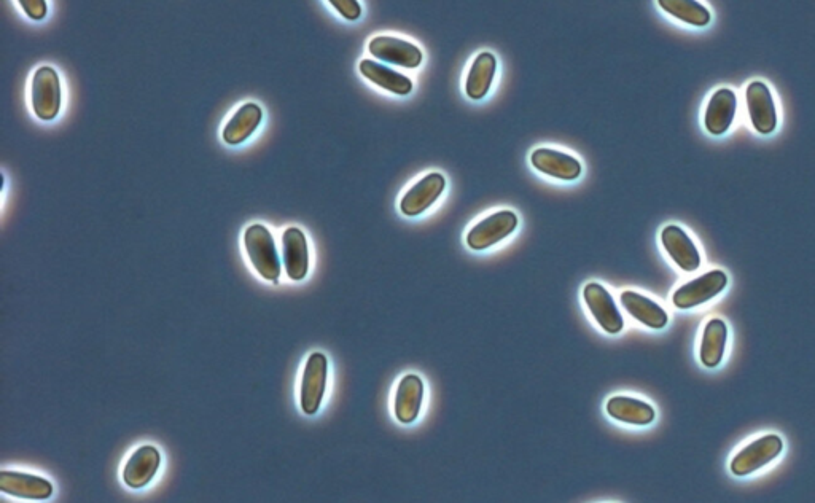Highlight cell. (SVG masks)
I'll return each instance as SVG.
<instances>
[{
    "instance_id": "cell-12",
    "label": "cell",
    "mask_w": 815,
    "mask_h": 503,
    "mask_svg": "<svg viewBox=\"0 0 815 503\" xmlns=\"http://www.w3.org/2000/svg\"><path fill=\"white\" fill-rule=\"evenodd\" d=\"M661 244L672 262L685 273H693L701 266V254L695 241L679 225H667L663 228Z\"/></svg>"
},
{
    "instance_id": "cell-17",
    "label": "cell",
    "mask_w": 815,
    "mask_h": 503,
    "mask_svg": "<svg viewBox=\"0 0 815 503\" xmlns=\"http://www.w3.org/2000/svg\"><path fill=\"white\" fill-rule=\"evenodd\" d=\"M738 109V98L730 88H720L710 96L709 104L704 114V126L707 133L714 136H723L733 125Z\"/></svg>"
},
{
    "instance_id": "cell-6",
    "label": "cell",
    "mask_w": 815,
    "mask_h": 503,
    "mask_svg": "<svg viewBox=\"0 0 815 503\" xmlns=\"http://www.w3.org/2000/svg\"><path fill=\"white\" fill-rule=\"evenodd\" d=\"M728 285V276L725 271L712 270L696 277L693 281L683 284L672 295L675 308L693 309L704 305L707 301L718 297Z\"/></svg>"
},
{
    "instance_id": "cell-16",
    "label": "cell",
    "mask_w": 815,
    "mask_h": 503,
    "mask_svg": "<svg viewBox=\"0 0 815 503\" xmlns=\"http://www.w3.org/2000/svg\"><path fill=\"white\" fill-rule=\"evenodd\" d=\"M282 262L289 279H305L309 271V247L300 228H287L282 234Z\"/></svg>"
},
{
    "instance_id": "cell-22",
    "label": "cell",
    "mask_w": 815,
    "mask_h": 503,
    "mask_svg": "<svg viewBox=\"0 0 815 503\" xmlns=\"http://www.w3.org/2000/svg\"><path fill=\"white\" fill-rule=\"evenodd\" d=\"M360 74L375 83L379 88L397 94V96H408L413 91V80L400 72L392 71L384 64L376 63L373 59H363L359 66Z\"/></svg>"
},
{
    "instance_id": "cell-25",
    "label": "cell",
    "mask_w": 815,
    "mask_h": 503,
    "mask_svg": "<svg viewBox=\"0 0 815 503\" xmlns=\"http://www.w3.org/2000/svg\"><path fill=\"white\" fill-rule=\"evenodd\" d=\"M328 4L332 5L344 20L357 21L362 15V7L357 0H330Z\"/></svg>"
},
{
    "instance_id": "cell-1",
    "label": "cell",
    "mask_w": 815,
    "mask_h": 503,
    "mask_svg": "<svg viewBox=\"0 0 815 503\" xmlns=\"http://www.w3.org/2000/svg\"><path fill=\"white\" fill-rule=\"evenodd\" d=\"M244 247L257 273L265 281L277 284V279L281 276V260L271 231L260 223L250 225L244 233Z\"/></svg>"
},
{
    "instance_id": "cell-4",
    "label": "cell",
    "mask_w": 815,
    "mask_h": 503,
    "mask_svg": "<svg viewBox=\"0 0 815 503\" xmlns=\"http://www.w3.org/2000/svg\"><path fill=\"white\" fill-rule=\"evenodd\" d=\"M328 359L322 352H312L306 362L300 386V406L303 413L314 416L324 402L327 389Z\"/></svg>"
},
{
    "instance_id": "cell-3",
    "label": "cell",
    "mask_w": 815,
    "mask_h": 503,
    "mask_svg": "<svg viewBox=\"0 0 815 503\" xmlns=\"http://www.w3.org/2000/svg\"><path fill=\"white\" fill-rule=\"evenodd\" d=\"M518 215L513 211H497L484 217L468 231L467 246L472 250H488L507 239L518 228Z\"/></svg>"
},
{
    "instance_id": "cell-20",
    "label": "cell",
    "mask_w": 815,
    "mask_h": 503,
    "mask_svg": "<svg viewBox=\"0 0 815 503\" xmlns=\"http://www.w3.org/2000/svg\"><path fill=\"white\" fill-rule=\"evenodd\" d=\"M496 71L497 59L492 53L483 51L476 56L472 66L468 69L467 80H465V94L468 98L473 101H481L486 98L491 91Z\"/></svg>"
},
{
    "instance_id": "cell-23",
    "label": "cell",
    "mask_w": 815,
    "mask_h": 503,
    "mask_svg": "<svg viewBox=\"0 0 815 503\" xmlns=\"http://www.w3.org/2000/svg\"><path fill=\"white\" fill-rule=\"evenodd\" d=\"M263 112L257 104L249 102L239 107L223 128V141L228 145H239L247 141L262 123Z\"/></svg>"
},
{
    "instance_id": "cell-11",
    "label": "cell",
    "mask_w": 815,
    "mask_h": 503,
    "mask_svg": "<svg viewBox=\"0 0 815 503\" xmlns=\"http://www.w3.org/2000/svg\"><path fill=\"white\" fill-rule=\"evenodd\" d=\"M0 491L7 496L24 500H48L55 488L51 481L32 473L2 470L0 472Z\"/></svg>"
},
{
    "instance_id": "cell-19",
    "label": "cell",
    "mask_w": 815,
    "mask_h": 503,
    "mask_svg": "<svg viewBox=\"0 0 815 503\" xmlns=\"http://www.w3.org/2000/svg\"><path fill=\"white\" fill-rule=\"evenodd\" d=\"M605 411L615 421L629 424V426H650L656 419V411L650 403L628 395H617L609 398Z\"/></svg>"
},
{
    "instance_id": "cell-8",
    "label": "cell",
    "mask_w": 815,
    "mask_h": 503,
    "mask_svg": "<svg viewBox=\"0 0 815 503\" xmlns=\"http://www.w3.org/2000/svg\"><path fill=\"white\" fill-rule=\"evenodd\" d=\"M368 51L373 58L379 61L406 67V69H416L421 66L422 58H424L418 45H414L410 40L392 36H378L371 39L368 43Z\"/></svg>"
},
{
    "instance_id": "cell-7",
    "label": "cell",
    "mask_w": 815,
    "mask_h": 503,
    "mask_svg": "<svg viewBox=\"0 0 815 503\" xmlns=\"http://www.w3.org/2000/svg\"><path fill=\"white\" fill-rule=\"evenodd\" d=\"M583 300L596 324L609 335L623 332L624 319L612 293L599 282H589L583 287Z\"/></svg>"
},
{
    "instance_id": "cell-14",
    "label": "cell",
    "mask_w": 815,
    "mask_h": 503,
    "mask_svg": "<svg viewBox=\"0 0 815 503\" xmlns=\"http://www.w3.org/2000/svg\"><path fill=\"white\" fill-rule=\"evenodd\" d=\"M424 394H426V386L421 376L414 375V373L403 376L395 390V419L402 424H413L421 414Z\"/></svg>"
},
{
    "instance_id": "cell-21",
    "label": "cell",
    "mask_w": 815,
    "mask_h": 503,
    "mask_svg": "<svg viewBox=\"0 0 815 503\" xmlns=\"http://www.w3.org/2000/svg\"><path fill=\"white\" fill-rule=\"evenodd\" d=\"M728 325L722 319H710L702 332L699 360L706 368H717L725 357Z\"/></svg>"
},
{
    "instance_id": "cell-26",
    "label": "cell",
    "mask_w": 815,
    "mask_h": 503,
    "mask_svg": "<svg viewBox=\"0 0 815 503\" xmlns=\"http://www.w3.org/2000/svg\"><path fill=\"white\" fill-rule=\"evenodd\" d=\"M20 5L32 20L40 21L47 16L48 8L45 0H20Z\"/></svg>"
},
{
    "instance_id": "cell-5",
    "label": "cell",
    "mask_w": 815,
    "mask_h": 503,
    "mask_svg": "<svg viewBox=\"0 0 815 503\" xmlns=\"http://www.w3.org/2000/svg\"><path fill=\"white\" fill-rule=\"evenodd\" d=\"M31 104L34 114L43 121H50L61 109V82L53 67H39L32 77Z\"/></svg>"
},
{
    "instance_id": "cell-9",
    "label": "cell",
    "mask_w": 815,
    "mask_h": 503,
    "mask_svg": "<svg viewBox=\"0 0 815 503\" xmlns=\"http://www.w3.org/2000/svg\"><path fill=\"white\" fill-rule=\"evenodd\" d=\"M747 112L755 131L760 134H773L777 128V109L773 94L765 82L749 83L745 90Z\"/></svg>"
},
{
    "instance_id": "cell-10",
    "label": "cell",
    "mask_w": 815,
    "mask_h": 503,
    "mask_svg": "<svg viewBox=\"0 0 815 503\" xmlns=\"http://www.w3.org/2000/svg\"><path fill=\"white\" fill-rule=\"evenodd\" d=\"M446 188V179L440 172H430L419 179L400 201V211L406 217H418L437 203Z\"/></svg>"
},
{
    "instance_id": "cell-13",
    "label": "cell",
    "mask_w": 815,
    "mask_h": 503,
    "mask_svg": "<svg viewBox=\"0 0 815 503\" xmlns=\"http://www.w3.org/2000/svg\"><path fill=\"white\" fill-rule=\"evenodd\" d=\"M531 164L545 176L564 182L577 180L583 172L582 163L575 156L548 147L535 149L531 155Z\"/></svg>"
},
{
    "instance_id": "cell-2",
    "label": "cell",
    "mask_w": 815,
    "mask_h": 503,
    "mask_svg": "<svg viewBox=\"0 0 815 503\" xmlns=\"http://www.w3.org/2000/svg\"><path fill=\"white\" fill-rule=\"evenodd\" d=\"M784 451V441L776 433L753 440L733 457L730 464L734 476H749L776 461Z\"/></svg>"
},
{
    "instance_id": "cell-24",
    "label": "cell",
    "mask_w": 815,
    "mask_h": 503,
    "mask_svg": "<svg viewBox=\"0 0 815 503\" xmlns=\"http://www.w3.org/2000/svg\"><path fill=\"white\" fill-rule=\"evenodd\" d=\"M658 5L663 8L664 12L674 16L675 20L696 26V28H704L712 20L709 8L695 0H660Z\"/></svg>"
},
{
    "instance_id": "cell-18",
    "label": "cell",
    "mask_w": 815,
    "mask_h": 503,
    "mask_svg": "<svg viewBox=\"0 0 815 503\" xmlns=\"http://www.w3.org/2000/svg\"><path fill=\"white\" fill-rule=\"evenodd\" d=\"M620 303L632 319L652 330H663L669 322L666 309L642 293L624 290L620 295Z\"/></svg>"
},
{
    "instance_id": "cell-15",
    "label": "cell",
    "mask_w": 815,
    "mask_h": 503,
    "mask_svg": "<svg viewBox=\"0 0 815 503\" xmlns=\"http://www.w3.org/2000/svg\"><path fill=\"white\" fill-rule=\"evenodd\" d=\"M160 464L161 454L155 446H141L129 456L123 468V481L131 489L145 488L155 478Z\"/></svg>"
}]
</instances>
